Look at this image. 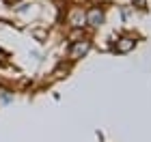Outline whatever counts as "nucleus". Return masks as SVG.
Masks as SVG:
<instances>
[{
  "instance_id": "f257e3e1",
  "label": "nucleus",
  "mask_w": 151,
  "mask_h": 142,
  "mask_svg": "<svg viewBox=\"0 0 151 142\" xmlns=\"http://www.w3.org/2000/svg\"><path fill=\"white\" fill-rule=\"evenodd\" d=\"M86 52H88V41H78V43L71 47L69 56L71 58H78V56H82V54H86Z\"/></svg>"
},
{
  "instance_id": "f03ea898",
  "label": "nucleus",
  "mask_w": 151,
  "mask_h": 142,
  "mask_svg": "<svg viewBox=\"0 0 151 142\" xmlns=\"http://www.w3.org/2000/svg\"><path fill=\"white\" fill-rule=\"evenodd\" d=\"M101 22H104V15H101V11L93 9L91 13H88V24H93V26H99Z\"/></svg>"
},
{
  "instance_id": "7ed1b4c3",
  "label": "nucleus",
  "mask_w": 151,
  "mask_h": 142,
  "mask_svg": "<svg viewBox=\"0 0 151 142\" xmlns=\"http://www.w3.org/2000/svg\"><path fill=\"white\" fill-rule=\"evenodd\" d=\"M132 47H134V39L125 37V39H121V43L116 45V50H119V52H129Z\"/></svg>"
}]
</instances>
